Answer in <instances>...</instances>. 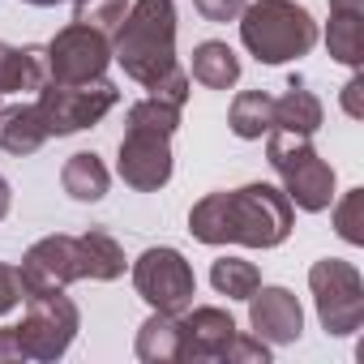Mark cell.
Returning <instances> with one entry per match:
<instances>
[{"mask_svg": "<svg viewBox=\"0 0 364 364\" xmlns=\"http://www.w3.org/2000/svg\"><path fill=\"white\" fill-rule=\"evenodd\" d=\"M296 206L279 185L253 180L240 189L206 193L189 210V232L202 245H245V249H274L291 236Z\"/></svg>", "mask_w": 364, "mask_h": 364, "instance_id": "obj_1", "label": "cell"}, {"mask_svg": "<svg viewBox=\"0 0 364 364\" xmlns=\"http://www.w3.org/2000/svg\"><path fill=\"white\" fill-rule=\"evenodd\" d=\"M180 112L185 107H176L159 95H146V99L129 103L116 176L133 193H159L171 180V137L180 129Z\"/></svg>", "mask_w": 364, "mask_h": 364, "instance_id": "obj_2", "label": "cell"}, {"mask_svg": "<svg viewBox=\"0 0 364 364\" xmlns=\"http://www.w3.org/2000/svg\"><path fill=\"white\" fill-rule=\"evenodd\" d=\"M112 60L137 86L154 90L176 60V0H133L124 22L112 31Z\"/></svg>", "mask_w": 364, "mask_h": 364, "instance_id": "obj_3", "label": "cell"}, {"mask_svg": "<svg viewBox=\"0 0 364 364\" xmlns=\"http://www.w3.org/2000/svg\"><path fill=\"white\" fill-rule=\"evenodd\" d=\"M236 22L240 43L262 65H287L317 48V22L296 0H249Z\"/></svg>", "mask_w": 364, "mask_h": 364, "instance_id": "obj_4", "label": "cell"}, {"mask_svg": "<svg viewBox=\"0 0 364 364\" xmlns=\"http://www.w3.org/2000/svg\"><path fill=\"white\" fill-rule=\"evenodd\" d=\"M266 163L283 180V193L296 210L321 215L334 206V167L317 154V146L309 137L270 129L266 133Z\"/></svg>", "mask_w": 364, "mask_h": 364, "instance_id": "obj_5", "label": "cell"}, {"mask_svg": "<svg viewBox=\"0 0 364 364\" xmlns=\"http://www.w3.org/2000/svg\"><path fill=\"white\" fill-rule=\"evenodd\" d=\"M309 291L317 304V321L334 338H351L364 321V279L343 257H321L309 266Z\"/></svg>", "mask_w": 364, "mask_h": 364, "instance_id": "obj_6", "label": "cell"}, {"mask_svg": "<svg viewBox=\"0 0 364 364\" xmlns=\"http://www.w3.org/2000/svg\"><path fill=\"white\" fill-rule=\"evenodd\" d=\"M116 103H120V90H116L107 77L77 82V86H56V82H48V86L39 90V99H35L48 137H73V133H82V129H95Z\"/></svg>", "mask_w": 364, "mask_h": 364, "instance_id": "obj_7", "label": "cell"}, {"mask_svg": "<svg viewBox=\"0 0 364 364\" xmlns=\"http://www.w3.org/2000/svg\"><path fill=\"white\" fill-rule=\"evenodd\" d=\"M22 304H26V317L14 330H18V343H22L26 360H39V364L60 360L73 347L77 330H82L77 304L65 296V287L60 291H43V296H26Z\"/></svg>", "mask_w": 364, "mask_h": 364, "instance_id": "obj_8", "label": "cell"}, {"mask_svg": "<svg viewBox=\"0 0 364 364\" xmlns=\"http://www.w3.org/2000/svg\"><path fill=\"white\" fill-rule=\"evenodd\" d=\"M133 287L159 313H185L198 296V279H193L189 257L171 245H154L133 262Z\"/></svg>", "mask_w": 364, "mask_h": 364, "instance_id": "obj_9", "label": "cell"}, {"mask_svg": "<svg viewBox=\"0 0 364 364\" xmlns=\"http://www.w3.org/2000/svg\"><path fill=\"white\" fill-rule=\"evenodd\" d=\"M43 52H48V82L56 86L95 82L112 65V39L82 22H69L65 31H56V39L43 43Z\"/></svg>", "mask_w": 364, "mask_h": 364, "instance_id": "obj_10", "label": "cell"}, {"mask_svg": "<svg viewBox=\"0 0 364 364\" xmlns=\"http://www.w3.org/2000/svg\"><path fill=\"white\" fill-rule=\"evenodd\" d=\"M82 279V266H77V236H43L26 249L22 266H18V283H22V300L26 296H43V291H60L69 283Z\"/></svg>", "mask_w": 364, "mask_h": 364, "instance_id": "obj_11", "label": "cell"}, {"mask_svg": "<svg viewBox=\"0 0 364 364\" xmlns=\"http://www.w3.org/2000/svg\"><path fill=\"white\" fill-rule=\"evenodd\" d=\"M249 326L262 343L287 347L304 330V309H300L296 291H287V287H257L249 296Z\"/></svg>", "mask_w": 364, "mask_h": 364, "instance_id": "obj_12", "label": "cell"}, {"mask_svg": "<svg viewBox=\"0 0 364 364\" xmlns=\"http://www.w3.org/2000/svg\"><path fill=\"white\" fill-rule=\"evenodd\" d=\"M180 321H185V347H180V360L189 364H202V360H223L232 334H236V317L219 304H189L185 313H180Z\"/></svg>", "mask_w": 364, "mask_h": 364, "instance_id": "obj_13", "label": "cell"}, {"mask_svg": "<svg viewBox=\"0 0 364 364\" xmlns=\"http://www.w3.org/2000/svg\"><path fill=\"white\" fill-rule=\"evenodd\" d=\"M48 86V52L43 43L14 48L0 39V95H22Z\"/></svg>", "mask_w": 364, "mask_h": 364, "instance_id": "obj_14", "label": "cell"}, {"mask_svg": "<svg viewBox=\"0 0 364 364\" xmlns=\"http://www.w3.org/2000/svg\"><path fill=\"white\" fill-rule=\"evenodd\" d=\"M180 347H185V321H180V313L150 309V317L137 326V343H133L137 360H146V364H176Z\"/></svg>", "mask_w": 364, "mask_h": 364, "instance_id": "obj_15", "label": "cell"}, {"mask_svg": "<svg viewBox=\"0 0 364 364\" xmlns=\"http://www.w3.org/2000/svg\"><path fill=\"white\" fill-rule=\"evenodd\" d=\"M77 266H82V279H90V283H116L129 262H124V249L116 245L112 232L90 228L77 236Z\"/></svg>", "mask_w": 364, "mask_h": 364, "instance_id": "obj_16", "label": "cell"}, {"mask_svg": "<svg viewBox=\"0 0 364 364\" xmlns=\"http://www.w3.org/2000/svg\"><path fill=\"white\" fill-rule=\"evenodd\" d=\"M48 141V129H43V116L35 103H9V107H0V150L5 154H35L43 150Z\"/></svg>", "mask_w": 364, "mask_h": 364, "instance_id": "obj_17", "label": "cell"}, {"mask_svg": "<svg viewBox=\"0 0 364 364\" xmlns=\"http://www.w3.org/2000/svg\"><path fill=\"white\" fill-rule=\"evenodd\" d=\"M321 120H326L321 99H317L300 77H291V82H287V95L274 99V129H283V133H300V137H313V133L321 129Z\"/></svg>", "mask_w": 364, "mask_h": 364, "instance_id": "obj_18", "label": "cell"}, {"mask_svg": "<svg viewBox=\"0 0 364 364\" xmlns=\"http://www.w3.org/2000/svg\"><path fill=\"white\" fill-rule=\"evenodd\" d=\"M60 185H65V193L73 202H103L107 185H112V171H107V163L95 150H77L60 167Z\"/></svg>", "mask_w": 364, "mask_h": 364, "instance_id": "obj_19", "label": "cell"}, {"mask_svg": "<svg viewBox=\"0 0 364 364\" xmlns=\"http://www.w3.org/2000/svg\"><path fill=\"white\" fill-rule=\"evenodd\" d=\"M193 82L198 86H206V90H232L236 82H240V56L228 48V43H219V39H206V43H198L193 48Z\"/></svg>", "mask_w": 364, "mask_h": 364, "instance_id": "obj_20", "label": "cell"}, {"mask_svg": "<svg viewBox=\"0 0 364 364\" xmlns=\"http://www.w3.org/2000/svg\"><path fill=\"white\" fill-rule=\"evenodd\" d=\"M228 124H232V133L240 141H262L274 129V95H266V90H240L232 99Z\"/></svg>", "mask_w": 364, "mask_h": 364, "instance_id": "obj_21", "label": "cell"}, {"mask_svg": "<svg viewBox=\"0 0 364 364\" xmlns=\"http://www.w3.org/2000/svg\"><path fill=\"white\" fill-rule=\"evenodd\" d=\"M210 283H215V291L228 296V300H249V296L262 287V270H257L253 262H245V257H219V262L210 266Z\"/></svg>", "mask_w": 364, "mask_h": 364, "instance_id": "obj_22", "label": "cell"}, {"mask_svg": "<svg viewBox=\"0 0 364 364\" xmlns=\"http://www.w3.org/2000/svg\"><path fill=\"white\" fill-rule=\"evenodd\" d=\"M360 18H364V14H338V9H330L326 48H330V56H334L338 65H347V69H355V65L364 60V52H360Z\"/></svg>", "mask_w": 364, "mask_h": 364, "instance_id": "obj_23", "label": "cell"}, {"mask_svg": "<svg viewBox=\"0 0 364 364\" xmlns=\"http://www.w3.org/2000/svg\"><path fill=\"white\" fill-rule=\"evenodd\" d=\"M129 14V0H73V22L82 26H95L112 39V31L124 22Z\"/></svg>", "mask_w": 364, "mask_h": 364, "instance_id": "obj_24", "label": "cell"}, {"mask_svg": "<svg viewBox=\"0 0 364 364\" xmlns=\"http://www.w3.org/2000/svg\"><path fill=\"white\" fill-rule=\"evenodd\" d=\"M334 232L347 245H364V189H347L334 206Z\"/></svg>", "mask_w": 364, "mask_h": 364, "instance_id": "obj_25", "label": "cell"}, {"mask_svg": "<svg viewBox=\"0 0 364 364\" xmlns=\"http://www.w3.org/2000/svg\"><path fill=\"white\" fill-rule=\"evenodd\" d=\"M223 360H228V364H266V360H270V343H262L257 334L236 330L232 343H228V351H223Z\"/></svg>", "mask_w": 364, "mask_h": 364, "instance_id": "obj_26", "label": "cell"}, {"mask_svg": "<svg viewBox=\"0 0 364 364\" xmlns=\"http://www.w3.org/2000/svg\"><path fill=\"white\" fill-rule=\"evenodd\" d=\"M245 5H249V0H193V9L206 22H236Z\"/></svg>", "mask_w": 364, "mask_h": 364, "instance_id": "obj_27", "label": "cell"}, {"mask_svg": "<svg viewBox=\"0 0 364 364\" xmlns=\"http://www.w3.org/2000/svg\"><path fill=\"white\" fill-rule=\"evenodd\" d=\"M22 304V283H18V266L0 262V317L14 313Z\"/></svg>", "mask_w": 364, "mask_h": 364, "instance_id": "obj_28", "label": "cell"}, {"mask_svg": "<svg viewBox=\"0 0 364 364\" xmlns=\"http://www.w3.org/2000/svg\"><path fill=\"white\" fill-rule=\"evenodd\" d=\"M14 360H26V351L18 343V330L14 326H0V364H14Z\"/></svg>", "mask_w": 364, "mask_h": 364, "instance_id": "obj_29", "label": "cell"}, {"mask_svg": "<svg viewBox=\"0 0 364 364\" xmlns=\"http://www.w3.org/2000/svg\"><path fill=\"white\" fill-rule=\"evenodd\" d=\"M360 90H364V77L355 73V77L343 86V107H347V116H355V120L364 116V107H360Z\"/></svg>", "mask_w": 364, "mask_h": 364, "instance_id": "obj_30", "label": "cell"}, {"mask_svg": "<svg viewBox=\"0 0 364 364\" xmlns=\"http://www.w3.org/2000/svg\"><path fill=\"white\" fill-rule=\"evenodd\" d=\"M330 9H338V14H364V0H330Z\"/></svg>", "mask_w": 364, "mask_h": 364, "instance_id": "obj_31", "label": "cell"}, {"mask_svg": "<svg viewBox=\"0 0 364 364\" xmlns=\"http://www.w3.org/2000/svg\"><path fill=\"white\" fill-rule=\"evenodd\" d=\"M9 206H14V193H9V180L0 176V219L9 215Z\"/></svg>", "mask_w": 364, "mask_h": 364, "instance_id": "obj_32", "label": "cell"}, {"mask_svg": "<svg viewBox=\"0 0 364 364\" xmlns=\"http://www.w3.org/2000/svg\"><path fill=\"white\" fill-rule=\"evenodd\" d=\"M26 5H35V9H52V5H73V0H26Z\"/></svg>", "mask_w": 364, "mask_h": 364, "instance_id": "obj_33", "label": "cell"}]
</instances>
